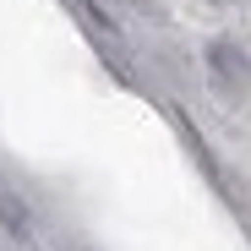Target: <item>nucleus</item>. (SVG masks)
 Returning <instances> with one entry per match:
<instances>
[{
  "label": "nucleus",
  "instance_id": "f257e3e1",
  "mask_svg": "<svg viewBox=\"0 0 251 251\" xmlns=\"http://www.w3.org/2000/svg\"><path fill=\"white\" fill-rule=\"evenodd\" d=\"M0 235H6L17 251H33V235H27V219H22V207L11 197H0Z\"/></svg>",
  "mask_w": 251,
  "mask_h": 251
},
{
  "label": "nucleus",
  "instance_id": "f03ea898",
  "mask_svg": "<svg viewBox=\"0 0 251 251\" xmlns=\"http://www.w3.org/2000/svg\"><path fill=\"white\" fill-rule=\"evenodd\" d=\"M219 6H251V0H219Z\"/></svg>",
  "mask_w": 251,
  "mask_h": 251
}]
</instances>
